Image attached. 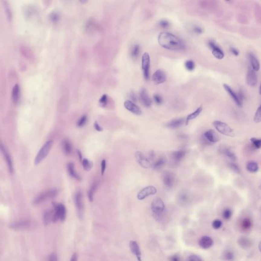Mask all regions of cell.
<instances>
[{
    "label": "cell",
    "mask_w": 261,
    "mask_h": 261,
    "mask_svg": "<svg viewBox=\"0 0 261 261\" xmlns=\"http://www.w3.org/2000/svg\"><path fill=\"white\" fill-rule=\"evenodd\" d=\"M160 46L164 49L179 51L185 49L184 43L181 39L169 32L160 33L158 38Z\"/></svg>",
    "instance_id": "cell-1"
},
{
    "label": "cell",
    "mask_w": 261,
    "mask_h": 261,
    "mask_svg": "<svg viewBox=\"0 0 261 261\" xmlns=\"http://www.w3.org/2000/svg\"><path fill=\"white\" fill-rule=\"evenodd\" d=\"M53 145V140H50L47 141L43 145L42 147L40 149L37 155H36L34 160V164L35 165H38L46 158L47 155L50 152L52 147Z\"/></svg>",
    "instance_id": "cell-2"
},
{
    "label": "cell",
    "mask_w": 261,
    "mask_h": 261,
    "mask_svg": "<svg viewBox=\"0 0 261 261\" xmlns=\"http://www.w3.org/2000/svg\"><path fill=\"white\" fill-rule=\"evenodd\" d=\"M53 205L54 206L53 222L56 223L59 220L63 221L65 220L66 215V210L65 206L63 204H57L55 202Z\"/></svg>",
    "instance_id": "cell-3"
},
{
    "label": "cell",
    "mask_w": 261,
    "mask_h": 261,
    "mask_svg": "<svg viewBox=\"0 0 261 261\" xmlns=\"http://www.w3.org/2000/svg\"><path fill=\"white\" fill-rule=\"evenodd\" d=\"M58 191L56 189H50L46 191H44L38 194L33 200V204L34 205L43 203V202L51 199L55 198L57 195Z\"/></svg>",
    "instance_id": "cell-4"
},
{
    "label": "cell",
    "mask_w": 261,
    "mask_h": 261,
    "mask_svg": "<svg viewBox=\"0 0 261 261\" xmlns=\"http://www.w3.org/2000/svg\"><path fill=\"white\" fill-rule=\"evenodd\" d=\"M213 126L218 132L227 136H234V130L226 123L216 121L213 122Z\"/></svg>",
    "instance_id": "cell-5"
},
{
    "label": "cell",
    "mask_w": 261,
    "mask_h": 261,
    "mask_svg": "<svg viewBox=\"0 0 261 261\" xmlns=\"http://www.w3.org/2000/svg\"><path fill=\"white\" fill-rule=\"evenodd\" d=\"M75 201L78 217L80 219H82L84 215V204L83 194L81 191H78L76 193Z\"/></svg>",
    "instance_id": "cell-6"
},
{
    "label": "cell",
    "mask_w": 261,
    "mask_h": 261,
    "mask_svg": "<svg viewBox=\"0 0 261 261\" xmlns=\"http://www.w3.org/2000/svg\"><path fill=\"white\" fill-rule=\"evenodd\" d=\"M150 55L147 53H144L142 56V69L144 77L146 80H148L150 78Z\"/></svg>",
    "instance_id": "cell-7"
},
{
    "label": "cell",
    "mask_w": 261,
    "mask_h": 261,
    "mask_svg": "<svg viewBox=\"0 0 261 261\" xmlns=\"http://www.w3.org/2000/svg\"><path fill=\"white\" fill-rule=\"evenodd\" d=\"M165 209V205L161 198H156L152 201L151 204V209L152 212L156 215H160Z\"/></svg>",
    "instance_id": "cell-8"
},
{
    "label": "cell",
    "mask_w": 261,
    "mask_h": 261,
    "mask_svg": "<svg viewBox=\"0 0 261 261\" xmlns=\"http://www.w3.org/2000/svg\"><path fill=\"white\" fill-rule=\"evenodd\" d=\"M157 193V189L152 186H147L141 190L137 195V198L139 200H143L149 196L154 195Z\"/></svg>",
    "instance_id": "cell-9"
},
{
    "label": "cell",
    "mask_w": 261,
    "mask_h": 261,
    "mask_svg": "<svg viewBox=\"0 0 261 261\" xmlns=\"http://www.w3.org/2000/svg\"><path fill=\"white\" fill-rule=\"evenodd\" d=\"M209 47L212 51V54L214 57L218 59H222L224 58V54L222 50L216 44L215 42L213 40H209L208 43Z\"/></svg>",
    "instance_id": "cell-10"
},
{
    "label": "cell",
    "mask_w": 261,
    "mask_h": 261,
    "mask_svg": "<svg viewBox=\"0 0 261 261\" xmlns=\"http://www.w3.org/2000/svg\"><path fill=\"white\" fill-rule=\"evenodd\" d=\"M136 159L139 164L144 168H149L151 166V162L143 153L140 152H136L135 154Z\"/></svg>",
    "instance_id": "cell-11"
},
{
    "label": "cell",
    "mask_w": 261,
    "mask_h": 261,
    "mask_svg": "<svg viewBox=\"0 0 261 261\" xmlns=\"http://www.w3.org/2000/svg\"><path fill=\"white\" fill-rule=\"evenodd\" d=\"M163 183L166 187L171 188L174 185L175 182V176L170 171H165L162 176Z\"/></svg>",
    "instance_id": "cell-12"
},
{
    "label": "cell",
    "mask_w": 261,
    "mask_h": 261,
    "mask_svg": "<svg viewBox=\"0 0 261 261\" xmlns=\"http://www.w3.org/2000/svg\"><path fill=\"white\" fill-rule=\"evenodd\" d=\"M246 81L247 85L251 87H255L258 83V78L255 70L250 68L247 72Z\"/></svg>",
    "instance_id": "cell-13"
},
{
    "label": "cell",
    "mask_w": 261,
    "mask_h": 261,
    "mask_svg": "<svg viewBox=\"0 0 261 261\" xmlns=\"http://www.w3.org/2000/svg\"><path fill=\"white\" fill-rule=\"evenodd\" d=\"M1 150L2 152L4 157L5 158L7 164L8 166V168L9 169V171L10 172V173H13L14 172V168H13V163L12 161L11 158L10 156V154L8 152V150H7L5 146L1 144Z\"/></svg>",
    "instance_id": "cell-14"
},
{
    "label": "cell",
    "mask_w": 261,
    "mask_h": 261,
    "mask_svg": "<svg viewBox=\"0 0 261 261\" xmlns=\"http://www.w3.org/2000/svg\"><path fill=\"white\" fill-rule=\"evenodd\" d=\"M31 226V222L28 220H21L18 222H15L10 224V228L20 230H26L30 228Z\"/></svg>",
    "instance_id": "cell-15"
},
{
    "label": "cell",
    "mask_w": 261,
    "mask_h": 261,
    "mask_svg": "<svg viewBox=\"0 0 261 261\" xmlns=\"http://www.w3.org/2000/svg\"><path fill=\"white\" fill-rule=\"evenodd\" d=\"M124 107L128 111L137 115H140L142 114V111L136 105L131 101L127 100L124 103Z\"/></svg>",
    "instance_id": "cell-16"
},
{
    "label": "cell",
    "mask_w": 261,
    "mask_h": 261,
    "mask_svg": "<svg viewBox=\"0 0 261 261\" xmlns=\"http://www.w3.org/2000/svg\"><path fill=\"white\" fill-rule=\"evenodd\" d=\"M166 80V76L164 72L162 70H157L153 76V80L155 85H159L165 82Z\"/></svg>",
    "instance_id": "cell-17"
},
{
    "label": "cell",
    "mask_w": 261,
    "mask_h": 261,
    "mask_svg": "<svg viewBox=\"0 0 261 261\" xmlns=\"http://www.w3.org/2000/svg\"><path fill=\"white\" fill-rule=\"evenodd\" d=\"M130 251L133 253L137 258L138 261H142V256H141V252L139 247V245L137 242L135 241H130Z\"/></svg>",
    "instance_id": "cell-18"
},
{
    "label": "cell",
    "mask_w": 261,
    "mask_h": 261,
    "mask_svg": "<svg viewBox=\"0 0 261 261\" xmlns=\"http://www.w3.org/2000/svg\"><path fill=\"white\" fill-rule=\"evenodd\" d=\"M140 98L144 106L149 108L152 105V100L150 98L148 93L145 88H142L140 92Z\"/></svg>",
    "instance_id": "cell-19"
},
{
    "label": "cell",
    "mask_w": 261,
    "mask_h": 261,
    "mask_svg": "<svg viewBox=\"0 0 261 261\" xmlns=\"http://www.w3.org/2000/svg\"><path fill=\"white\" fill-rule=\"evenodd\" d=\"M223 86H224V88L225 90V91L227 92L228 95H230V97L233 99L235 103L238 106H239V107H241L242 105V103L240 101V100L239 99L238 95H237L236 93L234 92L233 90L232 89V88H230V86L227 84H224Z\"/></svg>",
    "instance_id": "cell-20"
},
{
    "label": "cell",
    "mask_w": 261,
    "mask_h": 261,
    "mask_svg": "<svg viewBox=\"0 0 261 261\" xmlns=\"http://www.w3.org/2000/svg\"><path fill=\"white\" fill-rule=\"evenodd\" d=\"M204 136L208 140L212 143L218 142L220 140L219 136L214 130H209L206 131Z\"/></svg>",
    "instance_id": "cell-21"
},
{
    "label": "cell",
    "mask_w": 261,
    "mask_h": 261,
    "mask_svg": "<svg viewBox=\"0 0 261 261\" xmlns=\"http://www.w3.org/2000/svg\"><path fill=\"white\" fill-rule=\"evenodd\" d=\"M213 244V240L209 236H203L199 240V245L201 248L208 249Z\"/></svg>",
    "instance_id": "cell-22"
},
{
    "label": "cell",
    "mask_w": 261,
    "mask_h": 261,
    "mask_svg": "<svg viewBox=\"0 0 261 261\" xmlns=\"http://www.w3.org/2000/svg\"><path fill=\"white\" fill-rule=\"evenodd\" d=\"M238 244L239 246L243 249H247L252 245V241L250 239L246 237H240L238 240Z\"/></svg>",
    "instance_id": "cell-23"
},
{
    "label": "cell",
    "mask_w": 261,
    "mask_h": 261,
    "mask_svg": "<svg viewBox=\"0 0 261 261\" xmlns=\"http://www.w3.org/2000/svg\"><path fill=\"white\" fill-rule=\"evenodd\" d=\"M184 123V120L183 118H178L173 119L168 122L166 124V126L170 129H178L183 126Z\"/></svg>",
    "instance_id": "cell-24"
},
{
    "label": "cell",
    "mask_w": 261,
    "mask_h": 261,
    "mask_svg": "<svg viewBox=\"0 0 261 261\" xmlns=\"http://www.w3.org/2000/svg\"><path fill=\"white\" fill-rule=\"evenodd\" d=\"M250 62L251 64V68L255 70V72H258L260 69L259 61L258 60L255 55L252 53H250L249 55Z\"/></svg>",
    "instance_id": "cell-25"
},
{
    "label": "cell",
    "mask_w": 261,
    "mask_h": 261,
    "mask_svg": "<svg viewBox=\"0 0 261 261\" xmlns=\"http://www.w3.org/2000/svg\"><path fill=\"white\" fill-rule=\"evenodd\" d=\"M185 155H186V152L185 150H176L171 153V159L174 161L178 162L182 160Z\"/></svg>",
    "instance_id": "cell-26"
},
{
    "label": "cell",
    "mask_w": 261,
    "mask_h": 261,
    "mask_svg": "<svg viewBox=\"0 0 261 261\" xmlns=\"http://www.w3.org/2000/svg\"><path fill=\"white\" fill-rule=\"evenodd\" d=\"M62 150L64 153L66 155H70L72 152V145L70 141L67 139H65L62 141Z\"/></svg>",
    "instance_id": "cell-27"
},
{
    "label": "cell",
    "mask_w": 261,
    "mask_h": 261,
    "mask_svg": "<svg viewBox=\"0 0 261 261\" xmlns=\"http://www.w3.org/2000/svg\"><path fill=\"white\" fill-rule=\"evenodd\" d=\"M240 225V227L244 231L249 230L253 227L252 220L249 218H245L242 220Z\"/></svg>",
    "instance_id": "cell-28"
},
{
    "label": "cell",
    "mask_w": 261,
    "mask_h": 261,
    "mask_svg": "<svg viewBox=\"0 0 261 261\" xmlns=\"http://www.w3.org/2000/svg\"><path fill=\"white\" fill-rule=\"evenodd\" d=\"M67 170L69 171V173L72 178H75L77 180L80 181L81 179V178L80 177V176L77 173V172L76 171L75 168V165L73 163H69L68 164L67 166Z\"/></svg>",
    "instance_id": "cell-29"
},
{
    "label": "cell",
    "mask_w": 261,
    "mask_h": 261,
    "mask_svg": "<svg viewBox=\"0 0 261 261\" xmlns=\"http://www.w3.org/2000/svg\"><path fill=\"white\" fill-rule=\"evenodd\" d=\"M53 210L46 211L44 212L43 217V221L44 225H48L51 222H53Z\"/></svg>",
    "instance_id": "cell-30"
},
{
    "label": "cell",
    "mask_w": 261,
    "mask_h": 261,
    "mask_svg": "<svg viewBox=\"0 0 261 261\" xmlns=\"http://www.w3.org/2000/svg\"><path fill=\"white\" fill-rule=\"evenodd\" d=\"M202 110V107L201 106L199 107L195 111H194V112L192 113L189 114V115H188L187 117L186 118V121H185V124L186 126H187L188 123L189 122V121L192 119H195V118H197L199 115L200 113L201 112Z\"/></svg>",
    "instance_id": "cell-31"
},
{
    "label": "cell",
    "mask_w": 261,
    "mask_h": 261,
    "mask_svg": "<svg viewBox=\"0 0 261 261\" xmlns=\"http://www.w3.org/2000/svg\"><path fill=\"white\" fill-rule=\"evenodd\" d=\"M220 151L221 153L225 155L226 156L230 158L231 160L235 161L236 160V157L233 152H232L231 150L228 148L225 147H222L220 149Z\"/></svg>",
    "instance_id": "cell-32"
},
{
    "label": "cell",
    "mask_w": 261,
    "mask_h": 261,
    "mask_svg": "<svg viewBox=\"0 0 261 261\" xmlns=\"http://www.w3.org/2000/svg\"><path fill=\"white\" fill-rule=\"evenodd\" d=\"M20 95V87L18 84L15 85L13 87L12 92V98L14 103H18L19 100Z\"/></svg>",
    "instance_id": "cell-33"
},
{
    "label": "cell",
    "mask_w": 261,
    "mask_h": 261,
    "mask_svg": "<svg viewBox=\"0 0 261 261\" xmlns=\"http://www.w3.org/2000/svg\"><path fill=\"white\" fill-rule=\"evenodd\" d=\"M166 163V160L164 157H161L153 164V169L157 171L160 170L163 168Z\"/></svg>",
    "instance_id": "cell-34"
},
{
    "label": "cell",
    "mask_w": 261,
    "mask_h": 261,
    "mask_svg": "<svg viewBox=\"0 0 261 261\" xmlns=\"http://www.w3.org/2000/svg\"><path fill=\"white\" fill-rule=\"evenodd\" d=\"M247 169L251 172H256L259 170L258 163L255 161L249 162L246 165Z\"/></svg>",
    "instance_id": "cell-35"
},
{
    "label": "cell",
    "mask_w": 261,
    "mask_h": 261,
    "mask_svg": "<svg viewBox=\"0 0 261 261\" xmlns=\"http://www.w3.org/2000/svg\"><path fill=\"white\" fill-rule=\"evenodd\" d=\"M97 186H98V183H97V182L93 183V184L92 185L91 187L90 188L89 190L88 191V199L90 201H91V202H92L93 201V196H94V194H95V192L96 191Z\"/></svg>",
    "instance_id": "cell-36"
},
{
    "label": "cell",
    "mask_w": 261,
    "mask_h": 261,
    "mask_svg": "<svg viewBox=\"0 0 261 261\" xmlns=\"http://www.w3.org/2000/svg\"><path fill=\"white\" fill-rule=\"evenodd\" d=\"M140 54V46L138 44H135L133 46L131 50V56L133 58H137Z\"/></svg>",
    "instance_id": "cell-37"
},
{
    "label": "cell",
    "mask_w": 261,
    "mask_h": 261,
    "mask_svg": "<svg viewBox=\"0 0 261 261\" xmlns=\"http://www.w3.org/2000/svg\"><path fill=\"white\" fill-rule=\"evenodd\" d=\"M82 165L83 166V168L86 171H89L92 169L93 166V164L92 162L88 160L87 159H84L82 161Z\"/></svg>",
    "instance_id": "cell-38"
},
{
    "label": "cell",
    "mask_w": 261,
    "mask_h": 261,
    "mask_svg": "<svg viewBox=\"0 0 261 261\" xmlns=\"http://www.w3.org/2000/svg\"><path fill=\"white\" fill-rule=\"evenodd\" d=\"M224 259L227 261H232L233 260L234 255L232 251L230 250H227L224 253L223 255Z\"/></svg>",
    "instance_id": "cell-39"
},
{
    "label": "cell",
    "mask_w": 261,
    "mask_h": 261,
    "mask_svg": "<svg viewBox=\"0 0 261 261\" xmlns=\"http://www.w3.org/2000/svg\"><path fill=\"white\" fill-rule=\"evenodd\" d=\"M253 121L256 123H259L261 122V105L258 108L255 113Z\"/></svg>",
    "instance_id": "cell-40"
},
{
    "label": "cell",
    "mask_w": 261,
    "mask_h": 261,
    "mask_svg": "<svg viewBox=\"0 0 261 261\" xmlns=\"http://www.w3.org/2000/svg\"><path fill=\"white\" fill-rule=\"evenodd\" d=\"M185 65L186 69L189 71H192L195 69V63L194 61L192 60H189L186 61Z\"/></svg>",
    "instance_id": "cell-41"
},
{
    "label": "cell",
    "mask_w": 261,
    "mask_h": 261,
    "mask_svg": "<svg viewBox=\"0 0 261 261\" xmlns=\"http://www.w3.org/2000/svg\"><path fill=\"white\" fill-rule=\"evenodd\" d=\"M251 143L256 149H259L261 148V139L256 138H251L250 139Z\"/></svg>",
    "instance_id": "cell-42"
},
{
    "label": "cell",
    "mask_w": 261,
    "mask_h": 261,
    "mask_svg": "<svg viewBox=\"0 0 261 261\" xmlns=\"http://www.w3.org/2000/svg\"><path fill=\"white\" fill-rule=\"evenodd\" d=\"M232 215V211L230 210V209H225L222 213V216H223L224 218V219H226V220H228L231 217Z\"/></svg>",
    "instance_id": "cell-43"
},
{
    "label": "cell",
    "mask_w": 261,
    "mask_h": 261,
    "mask_svg": "<svg viewBox=\"0 0 261 261\" xmlns=\"http://www.w3.org/2000/svg\"><path fill=\"white\" fill-rule=\"evenodd\" d=\"M222 221L219 219H216L213 221V222L212 223V227L215 230H218L219 228H220L222 227Z\"/></svg>",
    "instance_id": "cell-44"
},
{
    "label": "cell",
    "mask_w": 261,
    "mask_h": 261,
    "mask_svg": "<svg viewBox=\"0 0 261 261\" xmlns=\"http://www.w3.org/2000/svg\"><path fill=\"white\" fill-rule=\"evenodd\" d=\"M87 120V116H85V115H84V116L81 117V118L79 120L78 122L77 123V126L79 127H83V126H84L85 124H86Z\"/></svg>",
    "instance_id": "cell-45"
},
{
    "label": "cell",
    "mask_w": 261,
    "mask_h": 261,
    "mask_svg": "<svg viewBox=\"0 0 261 261\" xmlns=\"http://www.w3.org/2000/svg\"><path fill=\"white\" fill-rule=\"evenodd\" d=\"M159 26H160L161 28H164V29H166V28H167L169 27V21H167V20H161V21L159 22Z\"/></svg>",
    "instance_id": "cell-46"
},
{
    "label": "cell",
    "mask_w": 261,
    "mask_h": 261,
    "mask_svg": "<svg viewBox=\"0 0 261 261\" xmlns=\"http://www.w3.org/2000/svg\"><path fill=\"white\" fill-rule=\"evenodd\" d=\"M153 100L155 103H156L158 105L161 104L163 102V98L161 96H160V95H154L153 96Z\"/></svg>",
    "instance_id": "cell-47"
},
{
    "label": "cell",
    "mask_w": 261,
    "mask_h": 261,
    "mask_svg": "<svg viewBox=\"0 0 261 261\" xmlns=\"http://www.w3.org/2000/svg\"><path fill=\"white\" fill-rule=\"evenodd\" d=\"M188 261H202V259L198 255H192L189 257Z\"/></svg>",
    "instance_id": "cell-48"
},
{
    "label": "cell",
    "mask_w": 261,
    "mask_h": 261,
    "mask_svg": "<svg viewBox=\"0 0 261 261\" xmlns=\"http://www.w3.org/2000/svg\"><path fill=\"white\" fill-rule=\"evenodd\" d=\"M47 261H58V256L55 253H51L47 259Z\"/></svg>",
    "instance_id": "cell-49"
},
{
    "label": "cell",
    "mask_w": 261,
    "mask_h": 261,
    "mask_svg": "<svg viewBox=\"0 0 261 261\" xmlns=\"http://www.w3.org/2000/svg\"><path fill=\"white\" fill-rule=\"evenodd\" d=\"M230 167L233 171H235V172L237 173H240V170L239 168V167L237 165H236L234 163H230Z\"/></svg>",
    "instance_id": "cell-50"
},
{
    "label": "cell",
    "mask_w": 261,
    "mask_h": 261,
    "mask_svg": "<svg viewBox=\"0 0 261 261\" xmlns=\"http://www.w3.org/2000/svg\"><path fill=\"white\" fill-rule=\"evenodd\" d=\"M107 100H108V98H107V95H103L102 97L101 98V99H100L99 102H100V103L101 104L102 106H105L106 105V104H107Z\"/></svg>",
    "instance_id": "cell-51"
},
{
    "label": "cell",
    "mask_w": 261,
    "mask_h": 261,
    "mask_svg": "<svg viewBox=\"0 0 261 261\" xmlns=\"http://www.w3.org/2000/svg\"><path fill=\"white\" fill-rule=\"evenodd\" d=\"M193 31L196 34H200L203 32V29L201 28V27L196 26L194 27V28H193Z\"/></svg>",
    "instance_id": "cell-52"
},
{
    "label": "cell",
    "mask_w": 261,
    "mask_h": 261,
    "mask_svg": "<svg viewBox=\"0 0 261 261\" xmlns=\"http://www.w3.org/2000/svg\"><path fill=\"white\" fill-rule=\"evenodd\" d=\"M169 261H181V258L179 255L175 254L170 257Z\"/></svg>",
    "instance_id": "cell-53"
},
{
    "label": "cell",
    "mask_w": 261,
    "mask_h": 261,
    "mask_svg": "<svg viewBox=\"0 0 261 261\" xmlns=\"http://www.w3.org/2000/svg\"><path fill=\"white\" fill-rule=\"evenodd\" d=\"M106 168V161L105 160H103L101 162V173L102 175L104 174Z\"/></svg>",
    "instance_id": "cell-54"
},
{
    "label": "cell",
    "mask_w": 261,
    "mask_h": 261,
    "mask_svg": "<svg viewBox=\"0 0 261 261\" xmlns=\"http://www.w3.org/2000/svg\"><path fill=\"white\" fill-rule=\"evenodd\" d=\"M230 52L232 53V54L235 56H238L239 54V52L238 50L235 47H231L230 49Z\"/></svg>",
    "instance_id": "cell-55"
},
{
    "label": "cell",
    "mask_w": 261,
    "mask_h": 261,
    "mask_svg": "<svg viewBox=\"0 0 261 261\" xmlns=\"http://www.w3.org/2000/svg\"><path fill=\"white\" fill-rule=\"evenodd\" d=\"M94 126H95V129L96 130L99 131V132H101V131L103 130V128L101 127H100V125L98 124V122H95Z\"/></svg>",
    "instance_id": "cell-56"
},
{
    "label": "cell",
    "mask_w": 261,
    "mask_h": 261,
    "mask_svg": "<svg viewBox=\"0 0 261 261\" xmlns=\"http://www.w3.org/2000/svg\"><path fill=\"white\" fill-rule=\"evenodd\" d=\"M69 261H78V255L77 253H74L72 255Z\"/></svg>",
    "instance_id": "cell-57"
},
{
    "label": "cell",
    "mask_w": 261,
    "mask_h": 261,
    "mask_svg": "<svg viewBox=\"0 0 261 261\" xmlns=\"http://www.w3.org/2000/svg\"><path fill=\"white\" fill-rule=\"evenodd\" d=\"M130 99L132 100V101H133V102H135L136 101V100H137V98H136V96L135 94L133 93V92L130 93Z\"/></svg>",
    "instance_id": "cell-58"
},
{
    "label": "cell",
    "mask_w": 261,
    "mask_h": 261,
    "mask_svg": "<svg viewBox=\"0 0 261 261\" xmlns=\"http://www.w3.org/2000/svg\"><path fill=\"white\" fill-rule=\"evenodd\" d=\"M155 153L153 151H152L150 153H149V158L150 159H153L155 157Z\"/></svg>",
    "instance_id": "cell-59"
},
{
    "label": "cell",
    "mask_w": 261,
    "mask_h": 261,
    "mask_svg": "<svg viewBox=\"0 0 261 261\" xmlns=\"http://www.w3.org/2000/svg\"><path fill=\"white\" fill-rule=\"evenodd\" d=\"M78 153L79 156V158H80V160L81 161L82 159V153H81L80 150H78Z\"/></svg>",
    "instance_id": "cell-60"
},
{
    "label": "cell",
    "mask_w": 261,
    "mask_h": 261,
    "mask_svg": "<svg viewBox=\"0 0 261 261\" xmlns=\"http://www.w3.org/2000/svg\"><path fill=\"white\" fill-rule=\"evenodd\" d=\"M259 250L261 253V241L259 242Z\"/></svg>",
    "instance_id": "cell-61"
},
{
    "label": "cell",
    "mask_w": 261,
    "mask_h": 261,
    "mask_svg": "<svg viewBox=\"0 0 261 261\" xmlns=\"http://www.w3.org/2000/svg\"><path fill=\"white\" fill-rule=\"evenodd\" d=\"M259 95H261V84L260 86H259Z\"/></svg>",
    "instance_id": "cell-62"
}]
</instances>
